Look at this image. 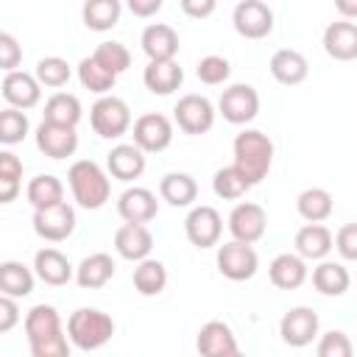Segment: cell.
Masks as SVG:
<instances>
[{
  "instance_id": "ba28073f",
  "label": "cell",
  "mask_w": 357,
  "mask_h": 357,
  "mask_svg": "<svg viewBox=\"0 0 357 357\" xmlns=\"http://www.w3.org/2000/svg\"><path fill=\"white\" fill-rule=\"evenodd\" d=\"M231 25L243 39H265L273 31V11L262 0H240L231 11Z\"/></svg>"
},
{
  "instance_id": "c3c4849f",
  "label": "cell",
  "mask_w": 357,
  "mask_h": 357,
  "mask_svg": "<svg viewBox=\"0 0 357 357\" xmlns=\"http://www.w3.org/2000/svg\"><path fill=\"white\" fill-rule=\"evenodd\" d=\"M178 3H181V11L192 20H206L218 8V0H178Z\"/></svg>"
},
{
  "instance_id": "2e32d148",
  "label": "cell",
  "mask_w": 357,
  "mask_h": 357,
  "mask_svg": "<svg viewBox=\"0 0 357 357\" xmlns=\"http://www.w3.org/2000/svg\"><path fill=\"white\" fill-rule=\"evenodd\" d=\"M0 92L6 98L8 106H17V109H33L42 98V84L36 75L31 73H22V70H11L3 75V84H0Z\"/></svg>"
},
{
  "instance_id": "e575fe53",
  "label": "cell",
  "mask_w": 357,
  "mask_h": 357,
  "mask_svg": "<svg viewBox=\"0 0 357 357\" xmlns=\"http://www.w3.org/2000/svg\"><path fill=\"white\" fill-rule=\"evenodd\" d=\"M78 81L84 89L95 92V95H109L114 89V81L117 75L112 70H106L95 56H86L78 61Z\"/></svg>"
},
{
  "instance_id": "e0dca14e",
  "label": "cell",
  "mask_w": 357,
  "mask_h": 357,
  "mask_svg": "<svg viewBox=\"0 0 357 357\" xmlns=\"http://www.w3.org/2000/svg\"><path fill=\"white\" fill-rule=\"evenodd\" d=\"M195 349H198L204 357H234V354L240 351L231 326L223 324V321H206V324L198 329Z\"/></svg>"
},
{
  "instance_id": "30bf717a",
  "label": "cell",
  "mask_w": 357,
  "mask_h": 357,
  "mask_svg": "<svg viewBox=\"0 0 357 357\" xmlns=\"http://www.w3.org/2000/svg\"><path fill=\"white\" fill-rule=\"evenodd\" d=\"M173 117H176V123L184 134L198 137V134H206L215 126V106L204 95H184V98H178V103L173 109Z\"/></svg>"
},
{
  "instance_id": "d4e9b609",
  "label": "cell",
  "mask_w": 357,
  "mask_h": 357,
  "mask_svg": "<svg viewBox=\"0 0 357 357\" xmlns=\"http://www.w3.org/2000/svg\"><path fill=\"white\" fill-rule=\"evenodd\" d=\"M184 81V70L176 64V59L167 61H148L142 70V84L153 95H173Z\"/></svg>"
},
{
  "instance_id": "7bdbcfd3",
  "label": "cell",
  "mask_w": 357,
  "mask_h": 357,
  "mask_svg": "<svg viewBox=\"0 0 357 357\" xmlns=\"http://www.w3.org/2000/svg\"><path fill=\"white\" fill-rule=\"evenodd\" d=\"M195 75H198L204 84L218 86V84H223V81L231 75V64H229L223 56H204V59L198 61V67H195Z\"/></svg>"
},
{
  "instance_id": "8992f818",
  "label": "cell",
  "mask_w": 357,
  "mask_h": 357,
  "mask_svg": "<svg viewBox=\"0 0 357 357\" xmlns=\"http://www.w3.org/2000/svg\"><path fill=\"white\" fill-rule=\"evenodd\" d=\"M218 112L231 126H245L259 112V92L251 84H231L218 100Z\"/></svg>"
},
{
  "instance_id": "cb8c5ba5",
  "label": "cell",
  "mask_w": 357,
  "mask_h": 357,
  "mask_svg": "<svg viewBox=\"0 0 357 357\" xmlns=\"http://www.w3.org/2000/svg\"><path fill=\"white\" fill-rule=\"evenodd\" d=\"M268 276L279 290H296L307 282V259L301 254H279L268 265Z\"/></svg>"
},
{
  "instance_id": "7a4b0ae2",
  "label": "cell",
  "mask_w": 357,
  "mask_h": 357,
  "mask_svg": "<svg viewBox=\"0 0 357 357\" xmlns=\"http://www.w3.org/2000/svg\"><path fill=\"white\" fill-rule=\"evenodd\" d=\"M231 151H234V165L251 184H259L268 176V170L273 165V142L268 134H262L257 128H245L234 137Z\"/></svg>"
},
{
  "instance_id": "b9f144b4",
  "label": "cell",
  "mask_w": 357,
  "mask_h": 357,
  "mask_svg": "<svg viewBox=\"0 0 357 357\" xmlns=\"http://www.w3.org/2000/svg\"><path fill=\"white\" fill-rule=\"evenodd\" d=\"M92 56H95L106 70H112L114 75H120V73H126V70L131 67V53H128V47H126L123 42H100Z\"/></svg>"
},
{
  "instance_id": "8fae6325",
  "label": "cell",
  "mask_w": 357,
  "mask_h": 357,
  "mask_svg": "<svg viewBox=\"0 0 357 357\" xmlns=\"http://www.w3.org/2000/svg\"><path fill=\"white\" fill-rule=\"evenodd\" d=\"M184 234L195 248H212L218 245L220 234H223V218L215 206H192L187 220H184Z\"/></svg>"
},
{
  "instance_id": "3957f363",
  "label": "cell",
  "mask_w": 357,
  "mask_h": 357,
  "mask_svg": "<svg viewBox=\"0 0 357 357\" xmlns=\"http://www.w3.org/2000/svg\"><path fill=\"white\" fill-rule=\"evenodd\" d=\"M67 184L73 190V198L84 209H100L109 201L112 184L106 170L92 159H78L67 170Z\"/></svg>"
},
{
  "instance_id": "d590c367",
  "label": "cell",
  "mask_w": 357,
  "mask_h": 357,
  "mask_svg": "<svg viewBox=\"0 0 357 357\" xmlns=\"http://www.w3.org/2000/svg\"><path fill=\"white\" fill-rule=\"evenodd\" d=\"M25 195L31 201L33 209H45V206H53V204H61L64 201V184L50 176V173H42V176H33L25 187Z\"/></svg>"
},
{
  "instance_id": "52a82bcc",
  "label": "cell",
  "mask_w": 357,
  "mask_h": 357,
  "mask_svg": "<svg viewBox=\"0 0 357 357\" xmlns=\"http://www.w3.org/2000/svg\"><path fill=\"white\" fill-rule=\"evenodd\" d=\"M257 268H259V257L251 248V243L231 240V243H223L218 248V271H220V276H226L231 282H245V279H251L257 273Z\"/></svg>"
},
{
  "instance_id": "bcb514c9",
  "label": "cell",
  "mask_w": 357,
  "mask_h": 357,
  "mask_svg": "<svg viewBox=\"0 0 357 357\" xmlns=\"http://www.w3.org/2000/svg\"><path fill=\"white\" fill-rule=\"evenodd\" d=\"M335 248L343 259L349 262H357V223H346L337 229L335 234Z\"/></svg>"
},
{
  "instance_id": "ac0fdd59",
  "label": "cell",
  "mask_w": 357,
  "mask_h": 357,
  "mask_svg": "<svg viewBox=\"0 0 357 357\" xmlns=\"http://www.w3.org/2000/svg\"><path fill=\"white\" fill-rule=\"evenodd\" d=\"M106 167L117 181H134L145 173V151L137 142H120L106 153Z\"/></svg>"
},
{
  "instance_id": "7c38bea8",
  "label": "cell",
  "mask_w": 357,
  "mask_h": 357,
  "mask_svg": "<svg viewBox=\"0 0 357 357\" xmlns=\"http://www.w3.org/2000/svg\"><path fill=\"white\" fill-rule=\"evenodd\" d=\"M265 229H268V215L259 204L254 201H243L237 204L231 212H229V231H231V240H240V243H257L265 237Z\"/></svg>"
},
{
  "instance_id": "d6a6232c",
  "label": "cell",
  "mask_w": 357,
  "mask_h": 357,
  "mask_svg": "<svg viewBox=\"0 0 357 357\" xmlns=\"http://www.w3.org/2000/svg\"><path fill=\"white\" fill-rule=\"evenodd\" d=\"M120 14H123V3L120 0H86L84 8H81V17H84V25L89 31H112L117 22H120Z\"/></svg>"
},
{
  "instance_id": "9a60e30c",
  "label": "cell",
  "mask_w": 357,
  "mask_h": 357,
  "mask_svg": "<svg viewBox=\"0 0 357 357\" xmlns=\"http://www.w3.org/2000/svg\"><path fill=\"white\" fill-rule=\"evenodd\" d=\"M36 148L50 156V159H67L75 153L78 148V134L75 126H61V123H50L42 120L36 128Z\"/></svg>"
},
{
  "instance_id": "6da1fadb",
  "label": "cell",
  "mask_w": 357,
  "mask_h": 357,
  "mask_svg": "<svg viewBox=\"0 0 357 357\" xmlns=\"http://www.w3.org/2000/svg\"><path fill=\"white\" fill-rule=\"evenodd\" d=\"M25 337L33 357H67L70 354V337L61 329V318L56 307L36 304L25 315Z\"/></svg>"
},
{
  "instance_id": "4dcf8cb0",
  "label": "cell",
  "mask_w": 357,
  "mask_h": 357,
  "mask_svg": "<svg viewBox=\"0 0 357 357\" xmlns=\"http://www.w3.org/2000/svg\"><path fill=\"white\" fill-rule=\"evenodd\" d=\"M312 284L321 296H343L351 284V276L340 262L321 259V265L312 268Z\"/></svg>"
},
{
  "instance_id": "5bb4252c",
  "label": "cell",
  "mask_w": 357,
  "mask_h": 357,
  "mask_svg": "<svg viewBox=\"0 0 357 357\" xmlns=\"http://www.w3.org/2000/svg\"><path fill=\"white\" fill-rule=\"evenodd\" d=\"M134 142L145 153H159L173 142V123L159 112L139 114L134 120Z\"/></svg>"
},
{
  "instance_id": "60d3db41",
  "label": "cell",
  "mask_w": 357,
  "mask_h": 357,
  "mask_svg": "<svg viewBox=\"0 0 357 357\" xmlns=\"http://www.w3.org/2000/svg\"><path fill=\"white\" fill-rule=\"evenodd\" d=\"M28 134V117H25V109H17V106H8L0 112V142L3 145H17L22 142Z\"/></svg>"
},
{
  "instance_id": "f546056e",
  "label": "cell",
  "mask_w": 357,
  "mask_h": 357,
  "mask_svg": "<svg viewBox=\"0 0 357 357\" xmlns=\"http://www.w3.org/2000/svg\"><path fill=\"white\" fill-rule=\"evenodd\" d=\"M296 209H298V215L307 223H321V220H326L332 215L335 201H332V192L329 190H324V187H307V190L298 192Z\"/></svg>"
},
{
  "instance_id": "f35d334b",
  "label": "cell",
  "mask_w": 357,
  "mask_h": 357,
  "mask_svg": "<svg viewBox=\"0 0 357 357\" xmlns=\"http://www.w3.org/2000/svg\"><path fill=\"white\" fill-rule=\"evenodd\" d=\"M20 178H22V162L11 151H3L0 153V201L3 204H11L17 198Z\"/></svg>"
},
{
  "instance_id": "836d02e7",
  "label": "cell",
  "mask_w": 357,
  "mask_h": 357,
  "mask_svg": "<svg viewBox=\"0 0 357 357\" xmlns=\"http://www.w3.org/2000/svg\"><path fill=\"white\" fill-rule=\"evenodd\" d=\"M134 287L139 296H159L167 287V268L159 259H139L134 268Z\"/></svg>"
},
{
  "instance_id": "ffe728a7",
  "label": "cell",
  "mask_w": 357,
  "mask_h": 357,
  "mask_svg": "<svg viewBox=\"0 0 357 357\" xmlns=\"http://www.w3.org/2000/svg\"><path fill=\"white\" fill-rule=\"evenodd\" d=\"M117 212L128 223H148L159 212V201L148 187H128L117 198Z\"/></svg>"
},
{
  "instance_id": "277c9868",
  "label": "cell",
  "mask_w": 357,
  "mask_h": 357,
  "mask_svg": "<svg viewBox=\"0 0 357 357\" xmlns=\"http://www.w3.org/2000/svg\"><path fill=\"white\" fill-rule=\"evenodd\" d=\"M114 335V321L103 310L95 307H81L67 318V337L75 349L81 351H95L106 346Z\"/></svg>"
},
{
  "instance_id": "f907efd6",
  "label": "cell",
  "mask_w": 357,
  "mask_h": 357,
  "mask_svg": "<svg viewBox=\"0 0 357 357\" xmlns=\"http://www.w3.org/2000/svg\"><path fill=\"white\" fill-rule=\"evenodd\" d=\"M335 8L340 11V17L354 20L357 17V0H335Z\"/></svg>"
},
{
  "instance_id": "74e56055",
  "label": "cell",
  "mask_w": 357,
  "mask_h": 357,
  "mask_svg": "<svg viewBox=\"0 0 357 357\" xmlns=\"http://www.w3.org/2000/svg\"><path fill=\"white\" fill-rule=\"evenodd\" d=\"M251 187H254V184L240 173L237 165L220 167V170L215 173V178H212V190H215V195H218V198H226V201H237V198H243Z\"/></svg>"
},
{
  "instance_id": "ab89813d",
  "label": "cell",
  "mask_w": 357,
  "mask_h": 357,
  "mask_svg": "<svg viewBox=\"0 0 357 357\" xmlns=\"http://www.w3.org/2000/svg\"><path fill=\"white\" fill-rule=\"evenodd\" d=\"M33 75L39 78V84H42V86L59 89V86H64V84L70 81L73 70H70V64H67L61 56H45V59H39V61H36Z\"/></svg>"
},
{
  "instance_id": "f1b7e54d",
  "label": "cell",
  "mask_w": 357,
  "mask_h": 357,
  "mask_svg": "<svg viewBox=\"0 0 357 357\" xmlns=\"http://www.w3.org/2000/svg\"><path fill=\"white\" fill-rule=\"evenodd\" d=\"M159 195L170 206H190L198 198V184L190 173H165L159 181Z\"/></svg>"
},
{
  "instance_id": "603a6c76",
  "label": "cell",
  "mask_w": 357,
  "mask_h": 357,
  "mask_svg": "<svg viewBox=\"0 0 357 357\" xmlns=\"http://www.w3.org/2000/svg\"><path fill=\"white\" fill-rule=\"evenodd\" d=\"M33 271L45 284H53V287H61L75 276V268L59 248H39L33 257Z\"/></svg>"
},
{
  "instance_id": "1f68e13d",
  "label": "cell",
  "mask_w": 357,
  "mask_h": 357,
  "mask_svg": "<svg viewBox=\"0 0 357 357\" xmlns=\"http://www.w3.org/2000/svg\"><path fill=\"white\" fill-rule=\"evenodd\" d=\"M33 273L31 268H25L17 259H6L0 265V293L14 296V298H25L33 293Z\"/></svg>"
},
{
  "instance_id": "4fadbf2b",
  "label": "cell",
  "mask_w": 357,
  "mask_h": 357,
  "mask_svg": "<svg viewBox=\"0 0 357 357\" xmlns=\"http://www.w3.org/2000/svg\"><path fill=\"white\" fill-rule=\"evenodd\" d=\"M318 326H321V321H318V312L315 310H310V307H293V310H287L282 315L279 335H282V340L287 346L304 349V346H310L315 340Z\"/></svg>"
},
{
  "instance_id": "5b68a950",
  "label": "cell",
  "mask_w": 357,
  "mask_h": 357,
  "mask_svg": "<svg viewBox=\"0 0 357 357\" xmlns=\"http://www.w3.org/2000/svg\"><path fill=\"white\" fill-rule=\"evenodd\" d=\"M92 131L103 139H117L131 128V109L117 95H100L89 109Z\"/></svg>"
},
{
  "instance_id": "9c48e42d",
  "label": "cell",
  "mask_w": 357,
  "mask_h": 357,
  "mask_svg": "<svg viewBox=\"0 0 357 357\" xmlns=\"http://www.w3.org/2000/svg\"><path fill=\"white\" fill-rule=\"evenodd\" d=\"M33 231L47 243H61L75 231V209L61 201L45 209H33Z\"/></svg>"
},
{
  "instance_id": "f6af8a7d",
  "label": "cell",
  "mask_w": 357,
  "mask_h": 357,
  "mask_svg": "<svg viewBox=\"0 0 357 357\" xmlns=\"http://www.w3.org/2000/svg\"><path fill=\"white\" fill-rule=\"evenodd\" d=\"M20 61H22V47H20V42H17L8 31H3V33H0V67H3L6 73H11V70L20 67Z\"/></svg>"
},
{
  "instance_id": "8d00e7d4",
  "label": "cell",
  "mask_w": 357,
  "mask_h": 357,
  "mask_svg": "<svg viewBox=\"0 0 357 357\" xmlns=\"http://www.w3.org/2000/svg\"><path fill=\"white\" fill-rule=\"evenodd\" d=\"M84 109H81V100L70 92H56L45 100V120L50 123H61V126H78Z\"/></svg>"
},
{
  "instance_id": "44dd1931",
  "label": "cell",
  "mask_w": 357,
  "mask_h": 357,
  "mask_svg": "<svg viewBox=\"0 0 357 357\" xmlns=\"http://www.w3.org/2000/svg\"><path fill=\"white\" fill-rule=\"evenodd\" d=\"M324 50L335 61H354L357 59V25L349 20L329 22L324 31Z\"/></svg>"
},
{
  "instance_id": "7402d4cb",
  "label": "cell",
  "mask_w": 357,
  "mask_h": 357,
  "mask_svg": "<svg viewBox=\"0 0 357 357\" xmlns=\"http://www.w3.org/2000/svg\"><path fill=\"white\" fill-rule=\"evenodd\" d=\"M139 45L151 61H167V59H176L178 53V33L165 22H153L142 31Z\"/></svg>"
},
{
  "instance_id": "7dc6e473",
  "label": "cell",
  "mask_w": 357,
  "mask_h": 357,
  "mask_svg": "<svg viewBox=\"0 0 357 357\" xmlns=\"http://www.w3.org/2000/svg\"><path fill=\"white\" fill-rule=\"evenodd\" d=\"M20 321V307L14 296H0V332H11L14 324Z\"/></svg>"
},
{
  "instance_id": "4316f807",
  "label": "cell",
  "mask_w": 357,
  "mask_h": 357,
  "mask_svg": "<svg viewBox=\"0 0 357 357\" xmlns=\"http://www.w3.org/2000/svg\"><path fill=\"white\" fill-rule=\"evenodd\" d=\"M112 276H114V259L106 251H95V254L84 257L75 268V282L84 290H98V287L109 284Z\"/></svg>"
},
{
  "instance_id": "ee69618b",
  "label": "cell",
  "mask_w": 357,
  "mask_h": 357,
  "mask_svg": "<svg viewBox=\"0 0 357 357\" xmlns=\"http://www.w3.org/2000/svg\"><path fill=\"white\" fill-rule=\"evenodd\" d=\"M315 351H318V357H351V354H354V343L349 340L346 332L332 329V332L321 335Z\"/></svg>"
},
{
  "instance_id": "681fc988",
  "label": "cell",
  "mask_w": 357,
  "mask_h": 357,
  "mask_svg": "<svg viewBox=\"0 0 357 357\" xmlns=\"http://www.w3.org/2000/svg\"><path fill=\"white\" fill-rule=\"evenodd\" d=\"M162 3H165V0H126L128 11H131L134 17H139V20L153 17V14L162 8Z\"/></svg>"
},
{
  "instance_id": "d6986e66",
  "label": "cell",
  "mask_w": 357,
  "mask_h": 357,
  "mask_svg": "<svg viewBox=\"0 0 357 357\" xmlns=\"http://www.w3.org/2000/svg\"><path fill=\"white\" fill-rule=\"evenodd\" d=\"M114 248L123 259H131V262H139L145 257H151V248H153V234L145 223H123L117 231H114Z\"/></svg>"
},
{
  "instance_id": "484cf974",
  "label": "cell",
  "mask_w": 357,
  "mask_h": 357,
  "mask_svg": "<svg viewBox=\"0 0 357 357\" xmlns=\"http://www.w3.org/2000/svg\"><path fill=\"white\" fill-rule=\"evenodd\" d=\"M268 67H271V75H273L279 84H284V86L301 84V81L307 78V73H310V64H307L304 53L290 50V47L276 50V53L271 56V64H268Z\"/></svg>"
},
{
  "instance_id": "83f0119b",
  "label": "cell",
  "mask_w": 357,
  "mask_h": 357,
  "mask_svg": "<svg viewBox=\"0 0 357 357\" xmlns=\"http://www.w3.org/2000/svg\"><path fill=\"white\" fill-rule=\"evenodd\" d=\"M335 248V237L324 223H307L296 231V251L304 259H324Z\"/></svg>"
}]
</instances>
